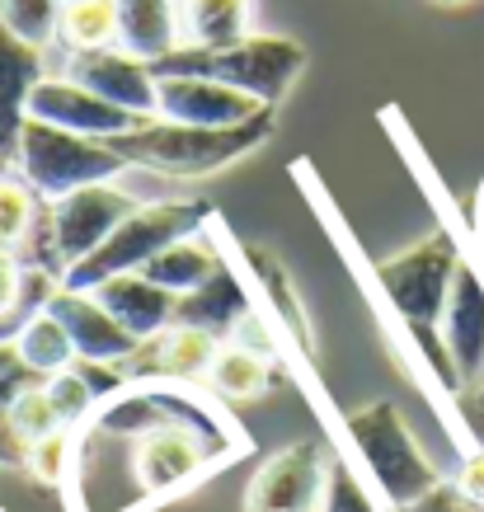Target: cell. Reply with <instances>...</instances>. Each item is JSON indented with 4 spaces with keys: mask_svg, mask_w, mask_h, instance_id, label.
Here are the masks:
<instances>
[{
    "mask_svg": "<svg viewBox=\"0 0 484 512\" xmlns=\"http://www.w3.org/2000/svg\"><path fill=\"white\" fill-rule=\"evenodd\" d=\"M391 512H395V508H391Z\"/></svg>",
    "mask_w": 484,
    "mask_h": 512,
    "instance_id": "38",
    "label": "cell"
},
{
    "mask_svg": "<svg viewBox=\"0 0 484 512\" xmlns=\"http://www.w3.org/2000/svg\"><path fill=\"white\" fill-rule=\"evenodd\" d=\"M221 353V339L193 325H165L160 334L141 339L132 353L118 362L127 381H203Z\"/></svg>",
    "mask_w": 484,
    "mask_h": 512,
    "instance_id": "8",
    "label": "cell"
},
{
    "mask_svg": "<svg viewBox=\"0 0 484 512\" xmlns=\"http://www.w3.org/2000/svg\"><path fill=\"white\" fill-rule=\"evenodd\" d=\"M207 217H212L207 202H146V207H132V212L113 226V235L104 245L66 268L62 287L90 292L94 282L118 278V273H137V268L151 264L165 245H174V240H184V235H193V231H203Z\"/></svg>",
    "mask_w": 484,
    "mask_h": 512,
    "instance_id": "4",
    "label": "cell"
},
{
    "mask_svg": "<svg viewBox=\"0 0 484 512\" xmlns=\"http://www.w3.org/2000/svg\"><path fill=\"white\" fill-rule=\"evenodd\" d=\"M57 5H71V0H57Z\"/></svg>",
    "mask_w": 484,
    "mask_h": 512,
    "instance_id": "37",
    "label": "cell"
},
{
    "mask_svg": "<svg viewBox=\"0 0 484 512\" xmlns=\"http://www.w3.org/2000/svg\"><path fill=\"white\" fill-rule=\"evenodd\" d=\"M90 296L104 306V311L118 320V325L132 334V339H151L165 325H174V292L156 287L146 273H118V278L94 282Z\"/></svg>",
    "mask_w": 484,
    "mask_h": 512,
    "instance_id": "16",
    "label": "cell"
},
{
    "mask_svg": "<svg viewBox=\"0 0 484 512\" xmlns=\"http://www.w3.org/2000/svg\"><path fill=\"white\" fill-rule=\"evenodd\" d=\"M250 292H245V282L231 273V264L221 259V268L212 273L207 282H198L193 292L174 296V325H193V329H207V334H217L221 343L231 339V329L250 315Z\"/></svg>",
    "mask_w": 484,
    "mask_h": 512,
    "instance_id": "17",
    "label": "cell"
},
{
    "mask_svg": "<svg viewBox=\"0 0 484 512\" xmlns=\"http://www.w3.org/2000/svg\"><path fill=\"white\" fill-rule=\"evenodd\" d=\"M57 38L71 52H90V47L118 43V5L113 0H71L57 15Z\"/></svg>",
    "mask_w": 484,
    "mask_h": 512,
    "instance_id": "23",
    "label": "cell"
},
{
    "mask_svg": "<svg viewBox=\"0 0 484 512\" xmlns=\"http://www.w3.org/2000/svg\"><path fill=\"white\" fill-rule=\"evenodd\" d=\"M66 456H71V433H52V437H43V442H33V447L24 451V470H29L33 480L57 484L62 480Z\"/></svg>",
    "mask_w": 484,
    "mask_h": 512,
    "instance_id": "28",
    "label": "cell"
},
{
    "mask_svg": "<svg viewBox=\"0 0 484 512\" xmlns=\"http://www.w3.org/2000/svg\"><path fill=\"white\" fill-rule=\"evenodd\" d=\"M480 240H484V212H480Z\"/></svg>",
    "mask_w": 484,
    "mask_h": 512,
    "instance_id": "35",
    "label": "cell"
},
{
    "mask_svg": "<svg viewBox=\"0 0 484 512\" xmlns=\"http://www.w3.org/2000/svg\"><path fill=\"white\" fill-rule=\"evenodd\" d=\"M15 165L24 174V184L43 202H57L85 184H109L123 170V160L113 156L109 141L80 137V132L38 123V118H29L24 132H19Z\"/></svg>",
    "mask_w": 484,
    "mask_h": 512,
    "instance_id": "5",
    "label": "cell"
},
{
    "mask_svg": "<svg viewBox=\"0 0 484 512\" xmlns=\"http://www.w3.org/2000/svg\"><path fill=\"white\" fill-rule=\"evenodd\" d=\"M38 193H33L24 179H10L0 174V249H19L24 235H29L33 217H38Z\"/></svg>",
    "mask_w": 484,
    "mask_h": 512,
    "instance_id": "25",
    "label": "cell"
},
{
    "mask_svg": "<svg viewBox=\"0 0 484 512\" xmlns=\"http://www.w3.org/2000/svg\"><path fill=\"white\" fill-rule=\"evenodd\" d=\"M301 71H306V47L273 33H245L226 47H174L170 57L151 62V76H203L250 94L259 104H282Z\"/></svg>",
    "mask_w": 484,
    "mask_h": 512,
    "instance_id": "3",
    "label": "cell"
},
{
    "mask_svg": "<svg viewBox=\"0 0 484 512\" xmlns=\"http://www.w3.org/2000/svg\"><path fill=\"white\" fill-rule=\"evenodd\" d=\"M245 259H250V268L259 273V282H264L268 292H273V306H278V320L292 334H297L301 343H311V329H306V315H301L297 306V292H292V282H287V273H282V264L268 254V249H245Z\"/></svg>",
    "mask_w": 484,
    "mask_h": 512,
    "instance_id": "26",
    "label": "cell"
},
{
    "mask_svg": "<svg viewBox=\"0 0 484 512\" xmlns=\"http://www.w3.org/2000/svg\"><path fill=\"white\" fill-rule=\"evenodd\" d=\"M268 137H273V109H259L250 123L235 127H188L170 123V118H146L132 132H118L104 141L123 165L165 174V179H207V174L235 165L240 156L259 151Z\"/></svg>",
    "mask_w": 484,
    "mask_h": 512,
    "instance_id": "1",
    "label": "cell"
},
{
    "mask_svg": "<svg viewBox=\"0 0 484 512\" xmlns=\"http://www.w3.org/2000/svg\"><path fill=\"white\" fill-rule=\"evenodd\" d=\"M325 475L329 466L320 461V451L311 442L282 447L278 456H268L259 466V475L250 480L245 512H320Z\"/></svg>",
    "mask_w": 484,
    "mask_h": 512,
    "instance_id": "9",
    "label": "cell"
},
{
    "mask_svg": "<svg viewBox=\"0 0 484 512\" xmlns=\"http://www.w3.org/2000/svg\"><path fill=\"white\" fill-rule=\"evenodd\" d=\"M348 437H353V447H358L362 466L381 484V494L391 503L395 512L414 508L433 484H438V470L428 466V456L419 451L414 433L405 428L400 419V409L395 404H367L358 414H348Z\"/></svg>",
    "mask_w": 484,
    "mask_h": 512,
    "instance_id": "6",
    "label": "cell"
},
{
    "mask_svg": "<svg viewBox=\"0 0 484 512\" xmlns=\"http://www.w3.org/2000/svg\"><path fill=\"white\" fill-rule=\"evenodd\" d=\"M33 381H38V372H33L29 362L19 357V348L10 339H0V409L10 414V404H15L19 390H29Z\"/></svg>",
    "mask_w": 484,
    "mask_h": 512,
    "instance_id": "29",
    "label": "cell"
},
{
    "mask_svg": "<svg viewBox=\"0 0 484 512\" xmlns=\"http://www.w3.org/2000/svg\"><path fill=\"white\" fill-rule=\"evenodd\" d=\"M76 85H85L90 94L109 99L127 113H141V118H156V76H151V62H141L123 47H90V52H76L71 57V76Z\"/></svg>",
    "mask_w": 484,
    "mask_h": 512,
    "instance_id": "12",
    "label": "cell"
},
{
    "mask_svg": "<svg viewBox=\"0 0 484 512\" xmlns=\"http://www.w3.org/2000/svg\"><path fill=\"white\" fill-rule=\"evenodd\" d=\"M57 15H62L57 0H0V24L38 52L57 38Z\"/></svg>",
    "mask_w": 484,
    "mask_h": 512,
    "instance_id": "24",
    "label": "cell"
},
{
    "mask_svg": "<svg viewBox=\"0 0 484 512\" xmlns=\"http://www.w3.org/2000/svg\"><path fill=\"white\" fill-rule=\"evenodd\" d=\"M456 414L466 423V433L475 437V447H484V372L456 390Z\"/></svg>",
    "mask_w": 484,
    "mask_h": 512,
    "instance_id": "30",
    "label": "cell"
},
{
    "mask_svg": "<svg viewBox=\"0 0 484 512\" xmlns=\"http://www.w3.org/2000/svg\"><path fill=\"white\" fill-rule=\"evenodd\" d=\"M10 343H15L19 357H24L38 376L66 372V367L76 362V343H71V334L62 329V320L47 311V306L38 315H29V320H24V329H19Z\"/></svg>",
    "mask_w": 484,
    "mask_h": 512,
    "instance_id": "22",
    "label": "cell"
},
{
    "mask_svg": "<svg viewBox=\"0 0 484 512\" xmlns=\"http://www.w3.org/2000/svg\"><path fill=\"white\" fill-rule=\"evenodd\" d=\"M442 348L452 357L461 386L484 372V282L480 273L461 259L447 292V311H442Z\"/></svg>",
    "mask_w": 484,
    "mask_h": 512,
    "instance_id": "13",
    "label": "cell"
},
{
    "mask_svg": "<svg viewBox=\"0 0 484 512\" xmlns=\"http://www.w3.org/2000/svg\"><path fill=\"white\" fill-rule=\"evenodd\" d=\"M452 484H456V489H461L466 498H475V503L484 508V447H475L466 461H461V470H456Z\"/></svg>",
    "mask_w": 484,
    "mask_h": 512,
    "instance_id": "32",
    "label": "cell"
},
{
    "mask_svg": "<svg viewBox=\"0 0 484 512\" xmlns=\"http://www.w3.org/2000/svg\"><path fill=\"white\" fill-rule=\"evenodd\" d=\"M0 466H24V447L15 442V433H10V414L0 409Z\"/></svg>",
    "mask_w": 484,
    "mask_h": 512,
    "instance_id": "34",
    "label": "cell"
},
{
    "mask_svg": "<svg viewBox=\"0 0 484 512\" xmlns=\"http://www.w3.org/2000/svg\"><path fill=\"white\" fill-rule=\"evenodd\" d=\"M259 109H273V104H259L250 94L203 76H156V113L170 118V123L235 127V123H250Z\"/></svg>",
    "mask_w": 484,
    "mask_h": 512,
    "instance_id": "11",
    "label": "cell"
},
{
    "mask_svg": "<svg viewBox=\"0 0 484 512\" xmlns=\"http://www.w3.org/2000/svg\"><path fill=\"white\" fill-rule=\"evenodd\" d=\"M132 207H137V202L113 184H85V188H76V193H66V198L52 202V235H57L62 264L71 268L76 259L94 254Z\"/></svg>",
    "mask_w": 484,
    "mask_h": 512,
    "instance_id": "7",
    "label": "cell"
},
{
    "mask_svg": "<svg viewBox=\"0 0 484 512\" xmlns=\"http://www.w3.org/2000/svg\"><path fill=\"white\" fill-rule=\"evenodd\" d=\"M320 512H376V503H372V494L362 489V480L348 466H329Z\"/></svg>",
    "mask_w": 484,
    "mask_h": 512,
    "instance_id": "27",
    "label": "cell"
},
{
    "mask_svg": "<svg viewBox=\"0 0 484 512\" xmlns=\"http://www.w3.org/2000/svg\"><path fill=\"white\" fill-rule=\"evenodd\" d=\"M217 268H221V254L207 245L203 235L193 231V235H184V240L165 245L156 259H151L146 268H137V273H146V278L156 282V287H165V292L184 296V292H193L198 282L212 278Z\"/></svg>",
    "mask_w": 484,
    "mask_h": 512,
    "instance_id": "20",
    "label": "cell"
},
{
    "mask_svg": "<svg viewBox=\"0 0 484 512\" xmlns=\"http://www.w3.org/2000/svg\"><path fill=\"white\" fill-rule=\"evenodd\" d=\"M226 343H235V348H250V353H264V357H273V339H268L264 334V320H259V315H245V320H240V325L231 329V339Z\"/></svg>",
    "mask_w": 484,
    "mask_h": 512,
    "instance_id": "33",
    "label": "cell"
},
{
    "mask_svg": "<svg viewBox=\"0 0 484 512\" xmlns=\"http://www.w3.org/2000/svg\"><path fill=\"white\" fill-rule=\"evenodd\" d=\"M456 245L452 235H428V240H419L414 249H405V254H395V259H386V264H376V278H381V287H386V301L395 306V315L405 320V329L419 339L423 357L433 362V372L442 376V386L461 390V376H456L452 357H447V348H442V311H447V292H452V278H456Z\"/></svg>",
    "mask_w": 484,
    "mask_h": 512,
    "instance_id": "2",
    "label": "cell"
},
{
    "mask_svg": "<svg viewBox=\"0 0 484 512\" xmlns=\"http://www.w3.org/2000/svg\"><path fill=\"white\" fill-rule=\"evenodd\" d=\"M207 381H212V390H217L221 400H259L273 386V357L235 348V343H221Z\"/></svg>",
    "mask_w": 484,
    "mask_h": 512,
    "instance_id": "21",
    "label": "cell"
},
{
    "mask_svg": "<svg viewBox=\"0 0 484 512\" xmlns=\"http://www.w3.org/2000/svg\"><path fill=\"white\" fill-rule=\"evenodd\" d=\"M0 174H5V156H0Z\"/></svg>",
    "mask_w": 484,
    "mask_h": 512,
    "instance_id": "36",
    "label": "cell"
},
{
    "mask_svg": "<svg viewBox=\"0 0 484 512\" xmlns=\"http://www.w3.org/2000/svg\"><path fill=\"white\" fill-rule=\"evenodd\" d=\"M29 118L38 123H52V127H66V132H80V137H118V132H132L141 127L146 118L141 113H127L109 99L90 94L85 85L76 80H38L29 94Z\"/></svg>",
    "mask_w": 484,
    "mask_h": 512,
    "instance_id": "10",
    "label": "cell"
},
{
    "mask_svg": "<svg viewBox=\"0 0 484 512\" xmlns=\"http://www.w3.org/2000/svg\"><path fill=\"white\" fill-rule=\"evenodd\" d=\"M179 47H226L250 33L254 0H174Z\"/></svg>",
    "mask_w": 484,
    "mask_h": 512,
    "instance_id": "19",
    "label": "cell"
},
{
    "mask_svg": "<svg viewBox=\"0 0 484 512\" xmlns=\"http://www.w3.org/2000/svg\"><path fill=\"white\" fill-rule=\"evenodd\" d=\"M118 5V47L141 57V62H160L179 47V19H174V0H113Z\"/></svg>",
    "mask_w": 484,
    "mask_h": 512,
    "instance_id": "18",
    "label": "cell"
},
{
    "mask_svg": "<svg viewBox=\"0 0 484 512\" xmlns=\"http://www.w3.org/2000/svg\"><path fill=\"white\" fill-rule=\"evenodd\" d=\"M47 311L62 320V329L71 334V343H76V357H85V362H123V357L137 348V339H132L90 292L57 287L52 301H47Z\"/></svg>",
    "mask_w": 484,
    "mask_h": 512,
    "instance_id": "14",
    "label": "cell"
},
{
    "mask_svg": "<svg viewBox=\"0 0 484 512\" xmlns=\"http://www.w3.org/2000/svg\"><path fill=\"white\" fill-rule=\"evenodd\" d=\"M405 512H484V508L475 503V498L461 494L452 480H438L419 503H414V508H405Z\"/></svg>",
    "mask_w": 484,
    "mask_h": 512,
    "instance_id": "31",
    "label": "cell"
},
{
    "mask_svg": "<svg viewBox=\"0 0 484 512\" xmlns=\"http://www.w3.org/2000/svg\"><path fill=\"white\" fill-rule=\"evenodd\" d=\"M43 80V52L0 24V156L5 165L19 151V132L29 123V94Z\"/></svg>",
    "mask_w": 484,
    "mask_h": 512,
    "instance_id": "15",
    "label": "cell"
}]
</instances>
